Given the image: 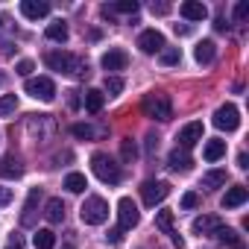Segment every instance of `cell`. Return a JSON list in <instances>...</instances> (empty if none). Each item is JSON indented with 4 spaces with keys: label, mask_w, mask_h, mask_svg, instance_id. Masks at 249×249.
Instances as JSON below:
<instances>
[{
    "label": "cell",
    "mask_w": 249,
    "mask_h": 249,
    "mask_svg": "<svg viewBox=\"0 0 249 249\" xmlns=\"http://www.w3.org/2000/svg\"><path fill=\"white\" fill-rule=\"evenodd\" d=\"M170 240H173V246H176V249H182V246H185V240H182V234H179V231H173V234H170Z\"/></svg>",
    "instance_id": "44"
},
{
    "label": "cell",
    "mask_w": 249,
    "mask_h": 249,
    "mask_svg": "<svg viewBox=\"0 0 249 249\" xmlns=\"http://www.w3.org/2000/svg\"><path fill=\"white\" fill-rule=\"evenodd\" d=\"M156 150H159V138H156V135H147V153L153 156Z\"/></svg>",
    "instance_id": "40"
},
{
    "label": "cell",
    "mask_w": 249,
    "mask_h": 249,
    "mask_svg": "<svg viewBox=\"0 0 249 249\" xmlns=\"http://www.w3.org/2000/svg\"><path fill=\"white\" fill-rule=\"evenodd\" d=\"M120 156H123V161H135L138 159V144L132 138H123L120 141Z\"/></svg>",
    "instance_id": "28"
},
{
    "label": "cell",
    "mask_w": 249,
    "mask_h": 249,
    "mask_svg": "<svg viewBox=\"0 0 249 249\" xmlns=\"http://www.w3.org/2000/svg\"><path fill=\"white\" fill-rule=\"evenodd\" d=\"M47 68L56 71V73H71V76H88V62L76 59L73 53H65V50H53L44 56Z\"/></svg>",
    "instance_id": "1"
},
{
    "label": "cell",
    "mask_w": 249,
    "mask_h": 249,
    "mask_svg": "<svg viewBox=\"0 0 249 249\" xmlns=\"http://www.w3.org/2000/svg\"><path fill=\"white\" fill-rule=\"evenodd\" d=\"M79 217H82L85 226H100V223L108 220V202L103 196H88L79 208Z\"/></svg>",
    "instance_id": "3"
},
{
    "label": "cell",
    "mask_w": 249,
    "mask_h": 249,
    "mask_svg": "<svg viewBox=\"0 0 249 249\" xmlns=\"http://www.w3.org/2000/svg\"><path fill=\"white\" fill-rule=\"evenodd\" d=\"M167 194H170V185H167V182H153V179H150V182L141 185V199H144L147 208H156L159 202H164Z\"/></svg>",
    "instance_id": "8"
},
{
    "label": "cell",
    "mask_w": 249,
    "mask_h": 249,
    "mask_svg": "<svg viewBox=\"0 0 249 249\" xmlns=\"http://www.w3.org/2000/svg\"><path fill=\"white\" fill-rule=\"evenodd\" d=\"M33 243H36V249H53L56 246V234L50 229H38L33 234Z\"/></svg>",
    "instance_id": "24"
},
{
    "label": "cell",
    "mask_w": 249,
    "mask_h": 249,
    "mask_svg": "<svg viewBox=\"0 0 249 249\" xmlns=\"http://www.w3.org/2000/svg\"><path fill=\"white\" fill-rule=\"evenodd\" d=\"M138 47H141V53L156 56V53L164 50V36H161L159 30H144V33L138 36Z\"/></svg>",
    "instance_id": "9"
},
{
    "label": "cell",
    "mask_w": 249,
    "mask_h": 249,
    "mask_svg": "<svg viewBox=\"0 0 249 249\" xmlns=\"http://www.w3.org/2000/svg\"><path fill=\"white\" fill-rule=\"evenodd\" d=\"M176 33H179V36H191V27H188V24H185V27L176 24Z\"/></svg>",
    "instance_id": "45"
},
{
    "label": "cell",
    "mask_w": 249,
    "mask_h": 249,
    "mask_svg": "<svg viewBox=\"0 0 249 249\" xmlns=\"http://www.w3.org/2000/svg\"><path fill=\"white\" fill-rule=\"evenodd\" d=\"M223 223H220V217H214V214H202V217H196L194 223H191V229H194V234H214L217 229H220Z\"/></svg>",
    "instance_id": "13"
},
{
    "label": "cell",
    "mask_w": 249,
    "mask_h": 249,
    "mask_svg": "<svg viewBox=\"0 0 249 249\" xmlns=\"http://www.w3.org/2000/svg\"><path fill=\"white\" fill-rule=\"evenodd\" d=\"M65 188H68L71 194H82V191L88 188V179H85L82 173H68V176H65Z\"/></svg>",
    "instance_id": "25"
},
{
    "label": "cell",
    "mask_w": 249,
    "mask_h": 249,
    "mask_svg": "<svg viewBox=\"0 0 249 249\" xmlns=\"http://www.w3.org/2000/svg\"><path fill=\"white\" fill-rule=\"evenodd\" d=\"M47 38L50 41H68V24L65 21H53L47 27Z\"/></svg>",
    "instance_id": "26"
},
{
    "label": "cell",
    "mask_w": 249,
    "mask_h": 249,
    "mask_svg": "<svg viewBox=\"0 0 249 249\" xmlns=\"http://www.w3.org/2000/svg\"><path fill=\"white\" fill-rule=\"evenodd\" d=\"M12 202V191L9 188H0V205H9Z\"/></svg>",
    "instance_id": "41"
},
{
    "label": "cell",
    "mask_w": 249,
    "mask_h": 249,
    "mask_svg": "<svg viewBox=\"0 0 249 249\" xmlns=\"http://www.w3.org/2000/svg\"><path fill=\"white\" fill-rule=\"evenodd\" d=\"M179 62H182L179 47H164L161 50V65H179Z\"/></svg>",
    "instance_id": "33"
},
{
    "label": "cell",
    "mask_w": 249,
    "mask_h": 249,
    "mask_svg": "<svg viewBox=\"0 0 249 249\" xmlns=\"http://www.w3.org/2000/svg\"><path fill=\"white\" fill-rule=\"evenodd\" d=\"M44 217H47L50 223H62V220H65V202H62L59 196L47 199V205H44Z\"/></svg>",
    "instance_id": "21"
},
{
    "label": "cell",
    "mask_w": 249,
    "mask_h": 249,
    "mask_svg": "<svg viewBox=\"0 0 249 249\" xmlns=\"http://www.w3.org/2000/svg\"><path fill=\"white\" fill-rule=\"evenodd\" d=\"M138 220H141V214H138V205H135L129 196H123V199L117 202V229H120V231L135 229V226H138Z\"/></svg>",
    "instance_id": "6"
},
{
    "label": "cell",
    "mask_w": 249,
    "mask_h": 249,
    "mask_svg": "<svg viewBox=\"0 0 249 249\" xmlns=\"http://www.w3.org/2000/svg\"><path fill=\"white\" fill-rule=\"evenodd\" d=\"M246 15H249V3H246V0H240V3L234 6V18L237 21H246Z\"/></svg>",
    "instance_id": "36"
},
{
    "label": "cell",
    "mask_w": 249,
    "mask_h": 249,
    "mask_svg": "<svg viewBox=\"0 0 249 249\" xmlns=\"http://www.w3.org/2000/svg\"><path fill=\"white\" fill-rule=\"evenodd\" d=\"M91 170H94V176H97L100 182H106V185H117V182H120V167H117L106 153H94V156H91Z\"/></svg>",
    "instance_id": "4"
},
{
    "label": "cell",
    "mask_w": 249,
    "mask_h": 249,
    "mask_svg": "<svg viewBox=\"0 0 249 249\" xmlns=\"http://www.w3.org/2000/svg\"><path fill=\"white\" fill-rule=\"evenodd\" d=\"M41 199V191L38 188H33L30 191V196H27V205H24V214H21V223L24 226H36V202Z\"/></svg>",
    "instance_id": "20"
},
{
    "label": "cell",
    "mask_w": 249,
    "mask_h": 249,
    "mask_svg": "<svg viewBox=\"0 0 249 249\" xmlns=\"http://www.w3.org/2000/svg\"><path fill=\"white\" fill-rule=\"evenodd\" d=\"M156 226L164 231V234H173L176 229H173V211H159L156 214Z\"/></svg>",
    "instance_id": "29"
},
{
    "label": "cell",
    "mask_w": 249,
    "mask_h": 249,
    "mask_svg": "<svg viewBox=\"0 0 249 249\" xmlns=\"http://www.w3.org/2000/svg\"><path fill=\"white\" fill-rule=\"evenodd\" d=\"M214 56H217V44H214L211 38H202V41L194 47V59H196L199 65H211Z\"/></svg>",
    "instance_id": "16"
},
{
    "label": "cell",
    "mask_w": 249,
    "mask_h": 249,
    "mask_svg": "<svg viewBox=\"0 0 249 249\" xmlns=\"http://www.w3.org/2000/svg\"><path fill=\"white\" fill-rule=\"evenodd\" d=\"M150 9H153V15H167V12H170V6H167V3H153Z\"/></svg>",
    "instance_id": "39"
},
{
    "label": "cell",
    "mask_w": 249,
    "mask_h": 249,
    "mask_svg": "<svg viewBox=\"0 0 249 249\" xmlns=\"http://www.w3.org/2000/svg\"><path fill=\"white\" fill-rule=\"evenodd\" d=\"M214 126L223 129V132H234V129L240 126V111H237V106H231V103L220 106V108L214 111Z\"/></svg>",
    "instance_id": "7"
},
{
    "label": "cell",
    "mask_w": 249,
    "mask_h": 249,
    "mask_svg": "<svg viewBox=\"0 0 249 249\" xmlns=\"http://www.w3.org/2000/svg\"><path fill=\"white\" fill-rule=\"evenodd\" d=\"M24 91H27L33 100H41V103L56 100V85H53V79H47V76H30L27 85H24Z\"/></svg>",
    "instance_id": "5"
},
{
    "label": "cell",
    "mask_w": 249,
    "mask_h": 249,
    "mask_svg": "<svg viewBox=\"0 0 249 249\" xmlns=\"http://www.w3.org/2000/svg\"><path fill=\"white\" fill-rule=\"evenodd\" d=\"M214 234H217V240H220V243H226L229 249H246L243 237H240V234H237L234 229H226V226H220V229H217Z\"/></svg>",
    "instance_id": "19"
},
{
    "label": "cell",
    "mask_w": 249,
    "mask_h": 249,
    "mask_svg": "<svg viewBox=\"0 0 249 249\" xmlns=\"http://www.w3.org/2000/svg\"><path fill=\"white\" fill-rule=\"evenodd\" d=\"M246 199H249V191H246L243 185H234V188L226 191V196H223V208H237V205H243Z\"/></svg>",
    "instance_id": "18"
},
{
    "label": "cell",
    "mask_w": 249,
    "mask_h": 249,
    "mask_svg": "<svg viewBox=\"0 0 249 249\" xmlns=\"http://www.w3.org/2000/svg\"><path fill=\"white\" fill-rule=\"evenodd\" d=\"M237 167H240V170H246V167H249V156H246V153H240V156H237Z\"/></svg>",
    "instance_id": "43"
},
{
    "label": "cell",
    "mask_w": 249,
    "mask_h": 249,
    "mask_svg": "<svg viewBox=\"0 0 249 249\" xmlns=\"http://www.w3.org/2000/svg\"><path fill=\"white\" fill-rule=\"evenodd\" d=\"M71 132L76 135V138H97V129L94 126H88V123H73V126H71Z\"/></svg>",
    "instance_id": "32"
},
{
    "label": "cell",
    "mask_w": 249,
    "mask_h": 249,
    "mask_svg": "<svg viewBox=\"0 0 249 249\" xmlns=\"http://www.w3.org/2000/svg\"><path fill=\"white\" fill-rule=\"evenodd\" d=\"M199 205V196L196 194H185L182 196V208H196Z\"/></svg>",
    "instance_id": "37"
},
{
    "label": "cell",
    "mask_w": 249,
    "mask_h": 249,
    "mask_svg": "<svg viewBox=\"0 0 249 249\" xmlns=\"http://www.w3.org/2000/svg\"><path fill=\"white\" fill-rule=\"evenodd\" d=\"M202 156H205V161H217V159H223L226 156V141H205V150H202Z\"/></svg>",
    "instance_id": "23"
},
{
    "label": "cell",
    "mask_w": 249,
    "mask_h": 249,
    "mask_svg": "<svg viewBox=\"0 0 249 249\" xmlns=\"http://www.w3.org/2000/svg\"><path fill=\"white\" fill-rule=\"evenodd\" d=\"M176 141H179V150H191V147H196V144L202 141V123L194 120V123H188V126H182V132L176 135Z\"/></svg>",
    "instance_id": "10"
},
{
    "label": "cell",
    "mask_w": 249,
    "mask_h": 249,
    "mask_svg": "<svg viewBox=\"0 0 249 249\" xmlns=\"http://www.w3.org/2000/svg\"><path fill=\"white\" fill-rule=\"evenodd\" d=\"M62 249H73V246H62Z\"/></svg>",
    "instance_id": "46"
},
{
    "label": "cell",
    "mask_w": 249,
    "mask_h": 249,
    "mask_svg": "<svg viewBox=\"0 0 249 249\" xmlns=\"http://www.w3.org/2000/svg\"><path fill=\"white\" fill-rule=\"evenodd\" d=\"M100 65H103L106 71H126V65H129V56H126V50L111 47V50H106V53H103Z\"/></svg>",
    "instance_id": "11"
},
{
    "label": "cell",
    "mask_w": 249,
    "mask_h": 249,
    "mask_svg": "<svg viewBox=\"0 0 249 249\" xmlns=\"http://www.w3.org/2000/svg\"><path fill=\"white\" fill-rule=\"evenodd\" d=\"M123 91V79L120 76H106V94L108 97H117Z\"/></svg>",
    "instance_id": "34"
},
{
    "label": "cell",
    "mask_w": 249,
    "mask_h": 249,
    "mask_svg": "<svg viewBox=\"0 0 249 249\" xmlns=\"http://www.w3.org/2000/svg\"><path fill=\"white\" fill-rule=\"evenodd\" d=\"M141 108H144L147 117L161 120V123L173 117V103H170V94H164V91H153V94H147L144 103H141Z\"/></svg>",
    "instance_id": "2"
},
{
    "label": "cell",
    "mask_w": 249,
    "mask_h": 249,
    "mask_svg": "<svg viewBox=\"0 0 249 249\" xmlns=\"http://www.w3.org/2000/svg\"><path fill=\"white\" fill-rule=\"evenodd\" d=\"M103 103H106V94H103V91H97V88H88V91H85V108H88L91 114H97V111L103 108Z\"/></svg>",
    "instance_id": "22"
},
{
    "label": "cell",
    "mask_w": 249,
    "mask_h": 249,
    "mask_svg": "<svg viewBox=\"0 0 249 249\" xmlns=\"http://www.w3.org/2000/svg\"><path fill=\"white\" fill-rule=\"evenodd\" d=\"M24 176V167L15 156H3L0 159V179H21Z\"/></svg>",
    "instance_id": "15"
},
{
    "label": "cell",
    "mask_w": 249,
    "mask_h": 249,
    "mask_svg": "<svg viewBox=\"0 0 249 249\" xmlns=\"http://www.w3.org/2000/svg\"><path fill=\"white\" fill-rule=\"evenodd\" d=\"M15 71H18V73H21V76H30V73H33V71H36V65H33V62H30V59H21V62H18V68H15Z\"/></svg>",
    "instance_id": "35"
},
{
    "label": "cell",
    "mask_w": 249,
    "mask_h": 249,
    "mask_svg": "<svg viewBox=\"0 0 249 249\" xmlns=\"http://www.w3.org/2000/svg\"><path fill=\"white\" fill-rule=\"evenodd\" d=\"M12 249H15V246H12Z\"/></svg>",
    "instance_id": "47"
},
{
    "label": "cell",
    "mask_w": 249,
    "mask_h": 249,
    "mask_svg": "<svg viewBox=\"0 0 249 249\" xmlns=\"http://www.w3.org/2000/svg\"><path fill=\"white\" fill-rule=\"evenodd\" d=\"M21 12H24V18L38 21V18H47L50 15V3H44V0H24Z\"/></svg>",
    "instance_id": "12"
},
{
    "label": "cell",
    "mask_w": 249,
    "mask_h": 249,
    "mask_svg": "<svg viewBox=\"0 0 249 249\" xmlns=\"http://www.w3.org/2000/svg\"><path fill=\"white\" fill-rule=\"evenodd\" d=\"M179 12L188 21H205L208 18V9H205V3H199V0H185V3L179 6Z\"/></svg>",
    "instance_id": "14"
},
{
    "label": "cell",
    "mask_w": 249,
    "mask_h": 249,
    "mask_svg": "<svg viewBox=\"0 0 249 249\" xmlns=\"http://www.w3.org/2000/svg\"><path fill=\"white\" fill-rule=\"evenodd\" d=\"M167 164H170V170H176V173H188L194 161H191V156H188V150H179V147H176V150L170 153V159H167Z\"/></svg>",
    "instance_id": "17"
},
{
    "label": "cell",
    "mask_w": 249,
    "mask_h": 249,
    "mask_svg": "<svg viewBox=\"0 0 249 249\" xmlns=\"http://www.w3.org/2000/svg\"><path fill=\"white\" fill-rule=\"evenodd\" d=\"M226 185V170H208L202 176V188H223Z\"/></svg>",
    "instance_id": "27"
},
{
    "label": "cell",
    "mask_w": 249,
    "mask_h": 249,
    "mask_svg": "<svg viewBox=\"0 0 249 249\" xmlns=\"http://www.w3.org/2000/svg\"><path fill=\"white\" fill-rule=\"evenodd\" d=\"M214 27H217V33H226V30H229V24H226V18H223V15H217Z\"/></svg>",
    "instance_id": "42"
},
{
    "label": "cell",
    "mask_w": 249,
    "mask_h": 249,
    "mask_svg": "<svg viewBox=\"0 0 249 249\" xmlns=\"http://www.w3.org/2000/svg\"><path fill=\"white\" fill-rule=\"evenodd\" d=\"M106 240H108V243H114V246H117V243H120V240H123V231H120V229H111V231H108V234H106Z\"/></svg>",
    "instance_id": "38"
},
{
    "label": "cell",
    "mask_w": 249,
    "mask_h": 249,
    "mask_svg": "<svg viewBox=\"0 0 249 249\" xmlns=\"http://www.w3.org/2000/svg\"><path fill=\"white\" fill-rule=\"evenodd\" d=\"M15 108H18V97L15 94H3V97H0V117L15 114Z\"/></svg>",
    "instance_id": "30"
},
{
    "label": "cell",
    "mask_w": 249,
    "mask_h": 249,
    "mask_svg": "<svg viewBox=\"0 0 249 249\" xmlns=\"http://www.w3.org/2000/svg\"><path fill=\"white\" fill-rule=\"evenodd\" d=\"M111 12H123V15H135V12H138V0H120V3H111Z\"/></svg>",
    "instance_id": "31"
}]
</instances>
